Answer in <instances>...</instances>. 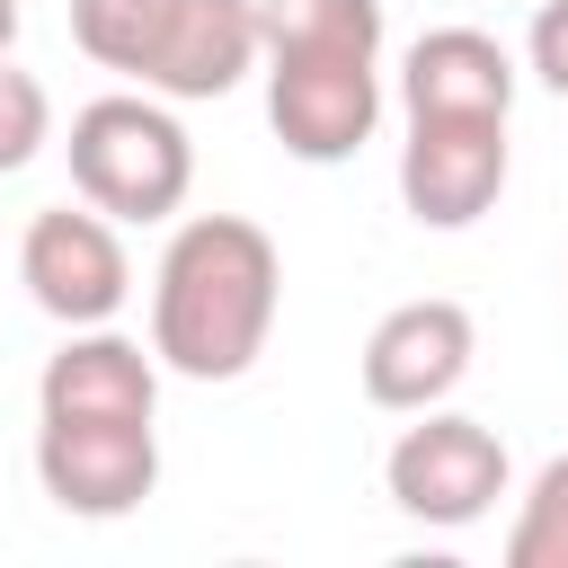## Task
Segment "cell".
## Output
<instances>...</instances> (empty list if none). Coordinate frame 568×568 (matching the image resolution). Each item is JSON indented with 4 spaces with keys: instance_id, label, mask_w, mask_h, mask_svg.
Masks as SVG:
<instances>
[{
    "instance_id": "cell-1",
    "label": "cell",
    "mask_w": 568,
    "mask_h": 568,
    "mask_svg": "<svg viewBox=\"0 0 568 568\" xmlns=\"http://www.w3.org/2000/svg\"><path fill=\"white\" fill-rule=\"evenodd\" d=\"M284 257L248 213H195L151 266V355L186 382H240L266 355Z\"/></svg>"
},
{
    "instance_id": "cell-2",
    "label": "cell",
    "mask_w": 568,
    "mask_h": 568,
    "mask_svg": "<svg viewBox=\"0 0 568 568\" xmlns=\"http://www.w3.org/2000/svg\"><path fill=\"white\" fill-rule=\"evenodd\" d=\"M266 124L293 160H355L382 124V0H257Z\"/></svg>"
},
{
    "instance_id": "cell-3",
    "label": "cell",
    "mask_w": 568,
    "mask_h": 568,
    "mask_svg": "<svg viewBox=\"0 0 568 568\" xmlns=\"http://www.w3.org/2000/svg\"><path fill=\"white\" fill-rule=\"evenodd\" d=\"M71 44L151 98H231L257 71V0H71Z\"/></svg>"
},
{
    "instance_id": "cell-4",
    "label": "cell",
    "mask_w": 568,
    "mask_h": 568,
    "mask_svg": "<svg viewBox=\"0 0 568 568\" xmlns=\"http://www.w3.org/2000/svg\"><path fill=\"white\" fill-rule=\"evenodd\" d=\"M62 151H71V186L115 222H169L195 186V142L169 115V98H151V89L89 98L71 115Z\"/></svg>"
},
{
    "instance_id": "cell-5",
    "label": "cell",
    "mask_w": 568,
    "mask_h": 568,
    "mask_svg": "<svg viewBox=\"0 0 568 568\" xmlns=\"http://www.w3.org/2000/svg\"><path fill=\"white\" fill-rule=\"evenodd\" d=\"M382 488H390L399 515H417L435 532H462V524H479L506 497V444L479 417L417 408V426H399V444L382 462Z\"/></svg>"
},
{
    "instance_id": "cell-6",
    "label": "cell",
    "mask_w": 568,
    "mask_h": 568,
    "mask_svg": "<svg viewBox=\"0 0 568 568\" xmlns=\"http://www.w3.org/2000/svg\"><path fill=\"white\" fill-rule=\"evenodd\" d=\"M18 284H27V302H36L44 320H62V328L115 320L124 293H133V257H124V240H115V213H98L89 195L36 213L27 240H18Z\"/></svg>"
},
{
    "instance_id": "cell-7",
    "label": "cell",
    "mask_w": 568,
    "mask_h": 568,
    "mask_svg": "<svg viewBox=\"0 0 568 568\" xmlns=\"http://www.w3.org/2000/svg\"><path fill=\"white\" fill-rule=\"evenodd\" d=\"M36 479L62 515L115 524L160 488L151 417H36Z\"/></svg>"
},
{
    "instance_id": "cell-8",
    "label": "cell",
    "mask_w": 568,
    "mask_h": 568,
    "mask_svg": "<svg viewBox=\"0 0 568 568\" xmlns=\"http://www.w3.org/2000/svg\"><path fill=\"white\" fill-rule=\"evenodd\" d=\"M506 195V115H408L399 204L426 231H470Z\"/></svg>"
},
{
    "instance_id": "cell-9",
    "label": "cell",
    "mask_w": 568,
    "mask_h": 568,
    "mask_svg": "<svg viewBox=\"0 0 568 568\" xmlns=\"http://www.w3.org/2000/svg\"><path fill=\"white\" fill-rule=\"evenodd\" d=\"M470 355H479L470 311H462V302H444V293H426V302L382 311L355 364H364V399H373V408L417 417V408H444V399L462 390Z\"/></svg>"
},
{
    "instance_id": "cell-10",
    "label": "cell",
    "mask_w": 568,
    "mask_h": 568,
    "mask_svg": "<svg viewBox=\"0 0 568 568\" xmlns=\"http://www.w3.org/2000/svg\"><path fill=\"white\" fill-rule=\"evenodd\" d=\"M36 417H160V355H142L106 320L98 328H71L44 355Z\"/></svg>"
},
{
    "instance_id": "cell-11",
    "label": "cell",
    "mask_w": 568,
    "mask_h": 568,
    "mask_svg": "<svg viewBox=\"0 0 568 568\" xmlns=\"http://www.w3.org/2000/svg\"><path fill=\"white\" fill-rule=\"evenodd\" d=\"M408 115H515V53L479 27H426L399 62Z\"/></svg>"
},
{
    "instance_id": "cell-12",
    "label": "cell",
    "mask_w": 568,
    "mask_h": 568,
    "mask_svg": "<svg viewBox=\"0 0 568 568\" xmlns=\"http://www.w3.org/2000/svg\"><path fill=\"white\" fill-rule=\"evenodd\" d=\"M506 568H568V453L541 462V479L524 488V515L506 532Z\"/></svg>"
},
{
    "instance_id": "cell-13",
    "label": "cell",
    "mask_w": 568,
    "mask_h": 568,
    "mask_svg": "<svg viewBox=\"0 0 568 568\" xmlns=\"http://www.w3.org/2000/svg\"><path fill=\"white\" fill-rule=\"evenodd\" d=\"M44 142H53V98H44L36 71H18V62L0 53V178H18Z\"/></svg>"
},
{
    "instance_id": "cell-14",
    "label": "cell",
    "mask_w": 568,
    "mask_h": 568,
    "mask_svg": "<svg viewBox=\"0 0 568 568\" xmlns=\"http://www.w3.org/2000/svg\"><path fill=\"white\" fill-rule=\"evenodd\" d=\"M524 62L550 98H568V0H541L532 9V36H524Z\"/></svg>"
},
{
    "instance_id": "cell-15",
    "label": "cell",
    "mask_w": 568,
    "mask_h": 568,
    "mask_svg": "<svg viewBox=\"0 0 568 568\" xmlns=\"http://www.w3.org/2000/svg\"><path fill=\"white\" fill-rule=\"evenodd\" d=\"M18 44V0H0V53Z\"/></svg>"
}]
</instances>
